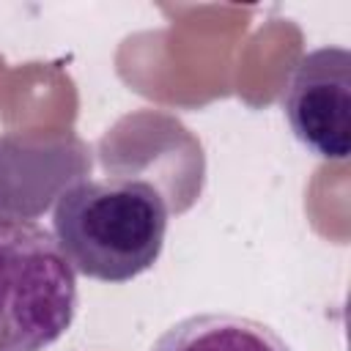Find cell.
I'll use <instances>...</instances> for the list:
<instances>
[{"mask_svg": "<svg viewBox=\"0 0 351 351\" xmlns=\"http://www.w3.org/2000/svg\"><path fill=\"white\" fill-rule=\"evenodd\" d=\"M52 236L74 274L121 285L159 261L167 203L145 178H80L55 200Z\"/></svg>", "mask_w": 351, "mask_h": 351, "instance_id": "6da1fadb", "label": "cell"}, {"mask_svg": "<svg viewBox=\"0 0 351 351\" xmlns=\"http://www.w3.org/2000/svg\"><path fill=\"white\" fill-rule=\"evenodd\" d=\"M148 351H293L263 321L236 313H195L165 329Z\"/></svg>", "mask_w": 351, "mask_h": 351, "instance_id": "277c9868", "label": "cell"}, {"mask_svg": "<svg viewBox=\"0 0 351 351\" xmlns=\"http://www.w3.org/2000/svg\"><path fill=\"white\" fill-rule=\"evenodd\" d=\"M77 274L52 230L0 217V351H44L74 324Z\"/></svg>", "mask_w": 351, "mask_h": 351, "instance_id": "7a4b0ae2", "label": "cell"}, {"mask_svg": "<svg viewBox=\"0 0 351 351\" xmlns=\"http://www.w3.org/2000/svg\"><path fill=\"white\" fill-rule=\"evenodd\" d=\"M282 112L293 137L318 159L343 162L351 151V52H304L285 85Z\"/></svg>", "mask_w": 351, "mask_h": 351, "instance_id": "3957f363", "label": "cell"}]
</instances>
